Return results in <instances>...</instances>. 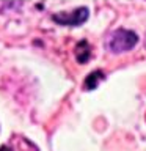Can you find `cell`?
<instances>
[{
	"instance_id": "7a4b0ae2",
	"label": "cell",
	"mask_w": 146,
	"mask_h": 151,
	"mask_svg": "<svg viewBox=\"0 0 146 151\" xmlns=\"http://www.w3.org/2000/svg\"><path fill=\"white\" fill-rule=\"evenodd\" d=\"M0 151H11V148H8V146H0Z\"/></svg>"
},
{
	"instance_id": "6da1fadb",
	"label": "cell",
	"mask_w": 146,
	"mask_h": 151,
	"mask_svg": "<svg viewBox=\"0 0 146 151\" xmlns=\"http://www.w3.org/2000/svg\"><path fill=\"white\" fill-rule=\"evenodd\" d=\"M135 42H137V38H135L134 33L121 30V32H118L116 35L112 38L110 47H112L113 52H124L127 49H130Z\"/></svg>"
}]
</instances>
